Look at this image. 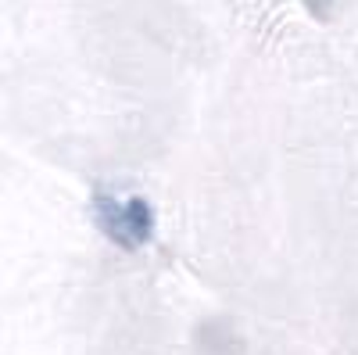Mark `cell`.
<instances>
[{
	"label": "cell",
	"mask_w": 358,
	"mask_h": 355,
	"mask_svg": "<svg viewBox=\"0 0 358 355\" xmlns=\"http://www.w3.org/2000/svg\"><path fill=\"white\" fill-rule=\"evenodd\" d=\"M94 219H97V226L104 230V237L108 241H115L118 248H126V251H133L129 248V216H126V201H118V197H111V194H94Z\"/></svg>",
	"instance_id": "1"
},
{
	"label": "cell",
	"mask_w": 358,
	"mask_h": 355,
	"mask_svg": "<svg viewBox=\"0 0 358 355\" xmlns=\"http://www.w3.org/2000/svg\"><path fill=\"white\" fill-rule=\"evenodd\" d=\"M126 216H129V248H143L155 233V209L143 197H129L126 201Z\"/></svg>",
	"instance_id": "2"
},
{
	"label": "cell",
	"mask_w": 358,
	"mask_h": 355,
	"mask_svg": "<svg viewBox=\"0 0 358 355\" xmlns=\"http://www.w3.org/2000/svg\"><path fill=\"white\" fill-rule=\"evenodd\" d=\"M305 4H308V11L319 22H326V18H330V11H334V0H305Z\"/></svg>",
	"instance_id": "3"
}]
</instances>
